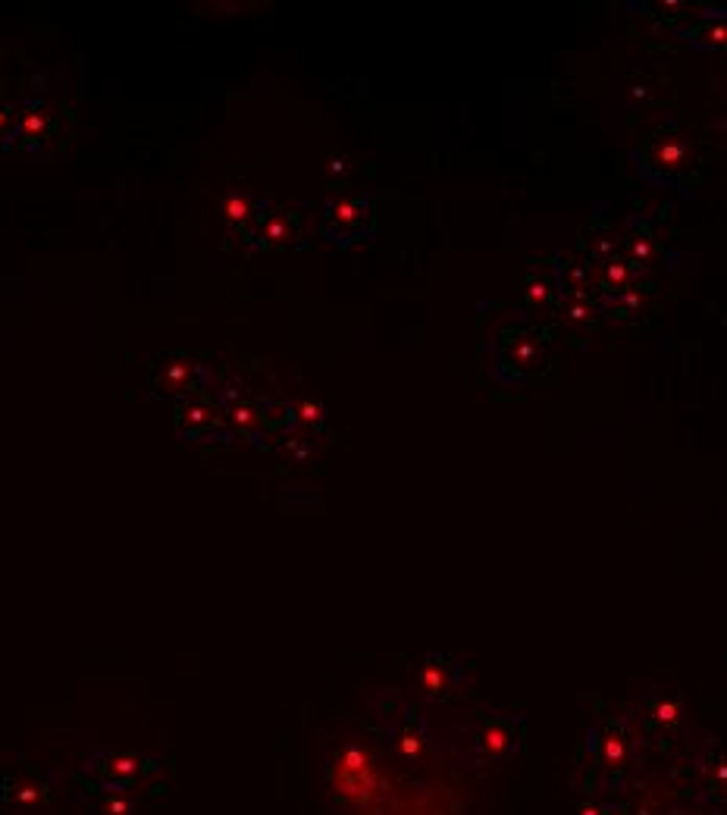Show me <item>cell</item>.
Masks as SVG:
<instances>
[{
  "label": "cell",
  "instance_id": "1",
  "mask_svg": "<svg viewBox=\"0 0 727 815\" xmlns=\"http://www.w3.org/2000/svg\"><path fill=\"white\" fill-rule=\"evenodd\" d=\"M54 784L38 769H6L0 775V810L13 815H41L51 806Z\"/></svg>",
  "mask_w": 727,
  "mask_h": 815
},
{
  "label": "cell",
  "instance_id": "2",
  "mask_svg": "<svg viewBox=\"0 0 727 815\" xmlns=\"http://www.w3.org/2000/svg\"><path fill=\"white\" fill-rule=\"evenodd\" d=\"M151 769L154 762L145 756L126 753V749H101V753L88 756V762L82 765V775L95 781L97 788H132Z\"/></svg>",
  "mask_w": 727,
  "mask_h": 815
},
{
  "label": "cell",
  "instance_id": "3",
  "mask_svg": "<svg viewBox=\"0 0 727 815\" xmlns=\"http://www.w3.org/2000/svg\"><path fill=\"white\" fill-rule=\"evenodd\" d=\"M204 382H207V367L197 358H188V354H169L151 373L154 392L176 395L179 402L188 399V395H201Z\"/></svg>",
  "mask_w": 727,
  "mask_h": 815
},
{
  "label": "cell",
  "instance_id": "4",
  "mask_svg": "<svg viewBox=\"0 0 727 815\" xmlns=\"http://www.w3.org/2000/svg\"><path fill=\"white\" fill-rule=\"evenodd\" d=\"M245 229L257 248H288L301 239L298 217L286 208H277V204H257V214Z\"/></svg>",
  "mask_w": 727,
  "mask_h": 815
},
{
  "label": "cell",
  "instance_id": "5",
  "mask_svg": "<svg viewBox=\"0 0 727 815\" xmlns=\"http://www.w3.org/2000/svg\"><path fill=\"white\" fill-rule=\"evenodd\" d=\"M373 229V204L367 198L345 195L327 208V232L336 242H355Z\"/></svg>",
  "mask_w": 727,
  "mask_h": 815
},
{
  "label": "cell",
  "instance_id": "6",
  "mask_svg": "<svg viewBox=\"0 0 727 815\" xmlns=\"http://www.w3.org/2000/svg\"><path fill=\"white\" fill-rule=\"evenodd\" d=\"M176 430H179L182 439H201V443L217 439L220 433H226L223 411L210 399H204V395H188L176 408Z\"/></svg>",
  "mask_w": 727,
  "mask_h": 815
},
{
  "label": "cell",
  "instance_id": "7",
  "mask_svg": "<svg viewBox=\"0 0 727 815\" xmlns=\"http://www.w3.org/2000/svg\"><path fill=\"white\" fill-rule=\"evenodd\" d=\"M418 690L420 697L433 699V703H442V699H451L455 693L464 690V671L458 662L439 656V652H429L418 668Z\"/></svg>",
  "mask_w": 727,
  "mask_h": 815
},
{
  "label": "cell",
  "instance_id": "8",
  "mask_svg": "<svg viewBox=\"0 0 727 815\" xmlns=\"http://www.w3.org/2000/svg\"><path fill=\"white\" fill-rule=\"evenodd\" d=\"M643 718L649 725V734L661 737V740H683V728H687V706H683V697H677L671 690H655L652 697L646 699Z\"/></svg>",
  "mask_w": 727,
  "mask_h": 815
},
{
  "label": "cell",
  "instance_id": "9",
  "mask_svg": "<svg viewBox=\"0 0 727 815\" xmlns=\"http://www.w3.org/2000/svg\"><path fill=\"white\" fill-rule=\"evenodd\" d=\"M524 743V731L511 718H483L474 731V749L486 759H508Z\"/></svg>",
  "mask_w": 727,
  "mask_h": 815
},
{
  "label": "cell",
  "instance_id": "10",
  "mask_svg": "<svg viewBox=\"0 0 727 815\" xmlns=\"http://www.w3.org/2000/svg\"><path fill=\"white\" fill-rule=\"evenodd\" d=\"M54 136V113L45 107V101H23L16 113V132L13 145L23 151H38L47 138Z\"/></svg>",
  "mask_w": 727,
  "mask_h": 815
},
{
  "label": "cell",
  "instance_id": "11",
  "mask_svg": "<svg viewBox=\"0 0 727 815\" xmlns=\"http://www.w3.org/2000/svg\"><path fill=\"white\" fill-rule=\"evenodd\" d=\"M392 749H395V756L408 765L423 762V756H427V749H429V737L423 731V725H418L414 718L401 721V725L392 731Z\"/></svg>",
  "mask_w": 727,
  "mask_h": 815
},
{
  "label": "cell",
  "instance_id": "12",
  "mask_svg": "<svg viewBox=\"0 0 727 815\" xmlns=\"http://www.w3.org/2000/svg\"><path fill=\"white\" fill-rule=\"evenodd\" d=\"M91 815H136V793L132 788H97Z\"/></svg>",
  "mask_w": 727,
  "mask_h": 815
},
{
  "label": "cell",
  "instance_id": "13",
  "mask_svg": "<svg viewBox=\"0 0 727 815\" xmlns=\"http://www.w3.org/2000/svg\"><path fill=\"white\" fill-rule=\"evenodd\" d=\"M220 214L229 219V223L248 226L254 214H257V201L245 195V191H226L220 198Z\"/></svg>",
  "mask_w": 727,
  "mask_h": 815
},
{
  "label": "cell",
  "instance_id": "14",
  "mask_svg": "<svg viewBox=\"0 0 727 815\" xmlns=\"http://www.w3.org/2000/svg\"><path fill=\"white\" fill-rule=\"evenodd\" d=\"M16 113H19V104H0V148L13 145V132H16Z\"/></svg>",
  "mask_w": 727,
  "mask_h": 815
},
{
  "label": "cell",
  "instance_id": "15",
  "mask_svg": "<svg viewBox=\"0 0 727 815\" xmlns=\"http://www.w3.org/2000/svg\"><path fill=\"white\" fill-rule=\"evenodd\" d=\"M681 158H683L681 145H661V151H659L661 167H677V163H681Z\"/></svg>",
  "mask_w": 727,
  "mask_h": 815
},
{
  "label": "cell",
  "instance_id": "16",
  "mask_svg": "<svg viewBox=\"0 0 727 815\" xmlns=\"http://www.w3.org/2000/svg\"><path fill=\"white\" fill-rule=\"evenodd\" d=\"M298 411H301V417H305V421H320V408H314V405H298Z\"/></svg>",
  "mask_w": 727,
  "mask_h": 815
},
{
  "label": "cell",
  "instance_id": "17",
  "mask_svg": "<svg viewBox=\"0 0 727 815\" xmlns=\"http://www.w3.org/2000/svg\"><path fill=\"white\" fill-rule=\"evenodd\" d=\"M727 41V28H712L709 32V45H724Z\"/></svg>",
  "mask_w": 727,
  "mask_h": 815
},
{
  "label": "cell",
  "instance_id": "18",
  "mask_svg": "<svg viewBox=\"0 0 727 815\" xmlns=\"http://www.w3.org/2000/svg\"><path fill=\"white\" fill-rule=\"evenodd\" d=\"M542 299H546V289H542V286H533L530 301H542Z\"/></svg>",
  "mask_w": 727,
  "mask_h": 815
},
{
  "label": "cell",
  "instance_id": "19",
  "mask_svg": "<svg viewBox=\"0 0 727 815\" xmlns=\"http://www.w3.org/2000/svg\"><path fill=\"white\" fill-rule=\"evenodd\" d=\"M0 815H4V812H0Z\"/></svg>",
  "mask_w": 727,
  "mask_h": 815
}]
</instances>
